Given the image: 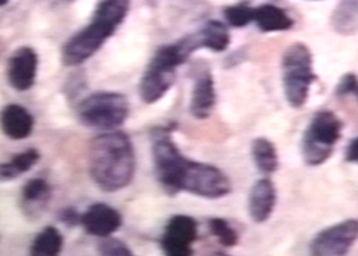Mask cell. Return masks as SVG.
Returning a JSON list of instances; mask_svg holds the SVG:
<instances>
[{
	"mask_svg": "<svg viewBox=\"0 0 358 256\" xmlns=\"http://www.w3.org/2000/svg\"><path fill=\"white\" fill-rule=\"evenodd\" d=\"M63 249V236L54 227H46L31 245V255L55 256L59 255Z\"/></svg>",
	"mask_w": 358,
	"mask_h": 256,
	"instance_id": "20",
	"label": "cell"
},
{
	"mask_svg": "<svg viewBox=\"0 0 358 256\" xmlns=\"http://www.w3.org/2000/svg\"><path fill=\"white\" fill-rule=\"evenodd\" d=\"M209 229L211 234L224 248H234L239 242L237 231L223 218H211L209 220Z\"/></svg>",
	"mask_w": 358,
	"mask_h": 256,
	"instance_id": "22",
	"label": "cell"
},
{
	"mask_svg": "<svg viewBox=\"0 0 358 256\" xmlns=\"http://www.w3.org/2000/svg\"><path fill=\"white\" fill-rule=\"evenodd\" d=\"M358 77L355 73H347L342 76L339 83L336 85V95L338 98H344L348 95H353L355 90L357 89Z\"/></svg>",
	"mask_w": 358,
	"mask_h": 256,
	"instance_id": "25",
	"label": "cell"
},
{
	"mask_svg": "<svg viewBox=\"0 0 358 256\" xmlns=\"http://www.w3.org/2000/svg\"><path fill=\"white\" fill-rule=\"evenodd\" d=\"M343 122L331 111L316 112L301 143V154L308 166H319L328 160L342 138Z\"/></svg>",
	"mask_w": 358,
	"mask_h": 256,
	"instance_id": "6",
	"label": "cell"
},
{
	"mask_svg": "<svg viewBox=\"0 0 358 256\" xmlns=\"http://www.w3.org/2000/svg\"><path fill=\"white\" fill-rule=\"evenodd\" d=\"M345 160L348 163L358 164V137L353 138L351 143H348L347 150H345Z\"/></svg>",
	"mask_w": 358,
	"mask_h": 256,
	"instance_id": "27",
	"label": "cell"
},
{
	"mask_svg": "<svg viewBox=\"0 0 358 256\" xmlns=\"http://www.w3.org/2000/svg\"><path fill=\"white\" fill-rule=\"evenodd\" d=\"M8 1H9V0H0V8L7 6Z\"/></svg>",
	"mask_w": 358,
	"mask_h": 256,
	"instance_id": "28",
	"label": "cell"
},
{
	"mask_svg": "<svg viewBox=\"0 0 358 256\" xmlns=\"http://www.w3.org/2000/svg\"><path fill=\"white\" fill-rule=\"evenodd\" d=\"M97 251L100 255L104 256H131L134 253L128 248L127 245L118 239H113L110 236L104 237L99 246Z\"/></svg>",
	"mask_w": 358,
	"mask_h": 256,
	"instance_id": "24",
	"label": "cell"
},
{
	"mask_svg": "<svg viewBox=\"0 0 358 256\" xmlns=\"http://www.w3.org/2000/svg\"><path fill=\"white\" fill-rule=\"evenodd\" d=\"M136 166L134 143L124 132H106L90 143V176L105 192L126 189L134 181Z\"/></svg>",
	"mask_w": 358,
	"mask_h": 256,
	"instance_id": "2",
	"label": "cell"
},
{
	"mask_svg": "<svg viewBox=\"0 0 358 256\" xmlns=\"http://www.w3.org/2000/svg\"><path fill=\"white\" fill-rule=\"evenodd\" d=\"M276 205L275 185L268 178L255 182L248 196V214L255 223H265L273 214Z\"/></svg>",
	"mask_w": 358,
	"mask_h": 256,
	"instance_id": "13",
	"label": "cell"
},
{
	"mask_svg": "<svg viewBox=\"0 0 358 256\" xmlns=\"http://www.w3.org/2000/svg\"><path fill=\"white\" fill-rule=\"evenodd\" d=\"M38 53L30 46H22L9 58L8 81L17 91L30 90L38 76Z\"/></svg>",
	"mask_w": 358,
	"mask_h": 256,
	"instance_id": "10",
	"label": "cell"
},
{
	"mask_svg": "<svg viewBox=\"0 0 358 256\" xmlns=\"http://www.w3.org/2000/svg\"><path fill=\"white\" fill-rule=\"evenodd\" d=\"M215 104L217 91L214 77L210 69L202 68L194 75L189 112L196 120H206L213 113Z\"/></svg>",
	"mask_w": 358,
	"mask_h": 256,
	"instance_id": "12",
	"label": "cell"
},
{
	"mask_svg": "<svg viewBox=\"0 0 358 256\" xmlns=\"http://www.w3.org/2000/svg\"><path fill=\"white\" fill-rule=\"evenodd\" d=\"M50 192L52 189L48 182L43 178H34L23 186L22 197L26 203H41L49 199Z\"/></svg>",
	"mask_w": 358,
	"mask_h": 256,
	"instance_id": "23",
	"label": "cell"
},
{
	"mask_svg": "<svg viewBox=\"0 0 358 256\" xmlns=\"http://www.w3.org/2000/svg\"><path fill=\"white\" fill-rule=\"evenodd\" d=\"M171 131V126L159 127L151 134L154 168L162 187L172 195L189 192L210 200L229 195V177L217 166L186 158L173 141Z\"/></svg>",
	"mask_w": 358,
	"mask_h": 256,
	"instance_id": "1",
	"label": "cell"
},
{
	"mask_svg": "<svg viewBox=\"0 0 358 256\" xmlns=\"http://www.w3.org/2000/svg\"><path fill=\"white\" fill-rule=\"evenodd\" d=\"M223 15L227 23L236 29L246 27L254 22V8L246 1L227 6L223 9Z\"/></svg>",
	"mask_w": 358,
	"mask_h": 256,
	"instance_id": "21",
	"label": "cell"
},
{
	"mask_svg": "<svg viewBox=\"0 0 358 256\" xmlns=\"http://www.w3.org/2000/svg\"><path fill=\"white\" fill-rule=\"evenodd\" d=\"M129 7L131 0H99L89 24L63 45V64L76 67L94 57L124 22Z\"/></svg>",
	"mask_w": 358,
	"mask_h": 256,
	"instance_id": "3",
	"label": "cell"
},
{
	"mask_svg": "<svg viewBox=\"0 0 358 256\" xmlns=\"http://www.w3.org/2000/svg\"><path fill=\"white\" fill-rule=\"evenodd\" d=\"M197 237V222L188 215L178 214L168 220L160 245L165 255L189 256L194 254L192 246Z\"/></svg>",
	"mask_w": 358,
	"mask_h": 256,
	"instance_id": "9",
	"label": "cell"
},
{
	"mask_svg": "<svg viewBox=\"0 0 358 256\" xmlns=\"http://www.w3.org/2000/svg\"><path fill=\"white\" fill-rule=\"evenodd\" d=\"M353 95H355V97H356V99H357L358 100V86L357 89H356V90H355V92H353Z\"/></svg>",
	"mask_w": 358,
	"mask_h": 256,
	"instance_id": "29",
	"label": "cell"
},
{
	"mask_svg": "<svg viewBox=\"0 0 358 256\" xmlns=\"http://www.w3.org/2000/svg\"><path fill=\"white\" fill-rule=\"evenodd\" d=\"M358 240V219H345L320 231L310 243L315 256H343Z\"/></svg>",
	"mask_w": 358,
	"mask_h": 256,
	"instance_id": "8",
	"label": "cell"
},
{
	"mask_svg": "<svg viewBox=\"0 0 358 256\" xmlns=\"http://www.w3.org/2000/svg\"><path fill=\"white\" fill-rule=\"evenodd\" d=\"M254 22L262 32L288 31L294 26L291 15L275 4H262L254 8Z\"/></svg>",
	"mask_w": 358,
	"mask_h": 256,
	"instance_id": "16",
	"label": "cell"
},
{
	"mask_svg": "<svg viewBox=\"0 0 358 256\" xmlns=\"http://www.w3.org/2000/svg\"><path fill=\"white\" fill-rule=\"evenodd\" d=\"M81 225L87 234L104 239L120 229L123 225V218L120 211L110 205L96 203L91 205L81 215Z\"/></svg>",
	"mask_w": 358,
	"mask_h": 256,
	"instance_id": "11",
	"label": "cell"
},
{
	"mask_svg": "<svg viewBox=\"0 0 358 256\" xmlns=\"http://www.w3.org/2000/svg\"><path fill=\"white\" fill-rule=\"evenodd\" d=\"M129 103L120 92L100 91L77 106V117L86 127L114 129L127 121Z\"/></svg>",
	"mask_w": 358,
	"mask_h": 256,
	"instance_id": "7",
	"label": "cell"
},
{
	"mask_svg": "<svg viewBox=\"0 0 358 256\" xmlns=\"http://www.w3.org/2000/svg\"><path fill=\"white\" fill-rule=\"evenodd\" d=\"M60 220L63 223L68 225V226H76L77 223H81V215H78V213L75 209L68 208V209H64L63 213H62Z\"/></svg>",
	"mask_w": 358,
	"mask_h": 256,
	"instance_id": "26",
	"label": "cell"
},
{
	"mask_svg": "<svg viewBox=\"0 0 358 256\" xmlns=\"http://www.w3.org/2000/svg\"><path fill=\"white\" fill-rule=\"evenodd\" d=\"M317 76L313 72V52L303 43H294L282 57V81L288 104L299 109L308 100L310 89Z\"/></svg>",
	"mask_w": 358,
	"mask_h": 256,
	"instance_id": "5",
	"label": "cell"
},
{
	"mask_svg": "<svg viewBox=\"0 0 358 256\" xmlns=\"http://www.w3.org/2000/svg\"><path fill=\"white\" fill-rule=\"evenodd\" d=\"M35 126L34 115L22 106L9 104L0 112V127L12 140H24L32 134Z\"/></svg>",
	"mask_w": 358,
	"mask_h": 256,
	"instance_id": "14",
	"label": "cell"
},
{
	"mask_svg": "<svg viewBox=\"0 0 358 256\" xmlns=\"http://www.w3.org/2000/svg\"><path fill=\"white\" fill-rule=\"evenodd\" d=\"M191 55L178 40L174 44L160 46L149 62L138 85L142 101L155 104L172 89L177 69L185 64Z\"/></svg>",
	"mask_w": 358,
	"mask_h": 256,
	"instance_id": "4",
	"label": "cell"
},
{
	"mask_svg": "<svg viewBox=\"0 0 358 256\" xmlns=\"http://www.w3.org/2000/svg\"><path fill=\"white\" fill-rule=\"evenodd\" d=\"M271 1H278V0H271Z\"/></svg>",
	"mask_w": 358,
	"mask_h": 256,
	"instance_id": "30",
	"label": "cell"
},
{
	"mask_svg": "<svg viewBox=\"0 0 358 256\" xmlns=\"http://www.w3.org/2000/svg\"><path fill=\"white\" fill-rule=\"evenodd\" d=\"M251 155L255 166L262 174L275 173L279 168V157L275 145L266 137H257L252 141Z\"/></svg>",
	"mask_w": 358,
	"mask_h": 256,
	"instance_id": "18",
	"label": "cell"
},
{
	"mask_svg": "<svg viewBox=\"0 0 358 256\" xmlns=\"http://www.w3.org/2000/svg\"><path fill=\"white\" fill-rule=\"evenodd\" d=\"M331 27L342 36L358 32V0H339L331 15Z\"/></svg>",
	"mask_w": 358,
	"mask_h": 256,
	"instance_id": "17",
	"label": "cell"
},
{
	"mask_svg": "<svg viewBox=\"0 0 358 256\" xmlns=\"http://www.w3.org/2000/svg\"><path fill=\"white\" fill-rule=\"evenodd\" d=\"M38 160L40 152L36 149H29L17 154L8 163L0 164V180H13L27 173L32 166L38 164Z\"/></svg>",
	"mask_w": 358,
	"mask_h": 256,
	"instance_id": "19",
	"label": "cell"
},
{
	"mask_svg": "<svg viewBox=\"0 0 358 256\" xmlns=\"http://www.w3.org/2000/svg\"><path fill=\"white\" fill-rule=\"evenodd\" d=\"M189 36L196 52L200 49H209L211 52L222 53L231 45V34L228 27L217 20L208 21L200 30Z\"/></svg>",
	"mask_w": 358,
	"mask_h": 256,
	"instance_id": "15",
	"label": "cell"
}]
</instances>
